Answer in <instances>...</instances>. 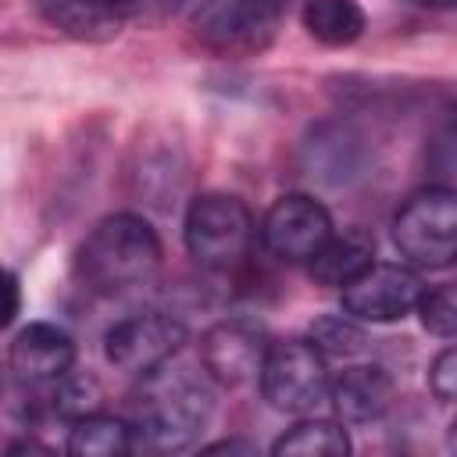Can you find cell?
Returning <instances> with one entry per match:
<instances>
[{
    "label": "cell",
    "instance_id": "5",
    "mask_svg": "<svg viewBox=\"0 0 457 457\" xmlns=\"http://www.w3.org/2000/svg\"><path fill=\"white\" fill-rule=\"evenodd\" d=\"M286 0H200L193 11V36L218 57L264 54L282 25Z\"/></svg>",
    "mask_w": 457,
    "mask_h": 457
},
{
    "label": "cell",
    "instance_id": "1",
    "mask_svg": "<svg viewBox=\"0 0 457 457\" xmlns=\"http://www.w3.org/2000/svg\"><path fill=\"white\" fill-rule=\"evenodd\" d=\"M207 378H211L207 371L196 375L193 368H168V364L143 375V386L132 396L136 446L161 453L193 446L214 407Z\"/></svg>",
    "mask_w": 457,
    "mask_h": 457
},
{
    "label": "cell",
    "instance_id": "10",
    "mask_svg": "<svg viewBox=\"0 0 457 457\" xmlns=\"http://www.w3.org/2000/svg\"><path fill=\"white\" fill-rule=\"evenodd\" d=\"M339 293H343V311L346 314H353L357 321L386 325V321H400L411 311H418L425 282L411 264L375 261L368 271H361Z\"/></svg>",
    "mask_w": 457,
    "mask_h": 457
},
{
    "label": "cell",
    "instance_id": "15",
    "mask_svg": "<svg viewBox=\"0 0 457 457\" xmlns=\"http://www.w3.org/2000/svg\"><path fill=\"white\" fill-rule=\"evenodd\" d=\"M371 264H375V236L368 228H343L332 232L325 246L307 261V275L321 289H343Z\"/></svg>",
    "mask_w": 457,
    "mask_h": 457
},
{
    "label": "cell",
    "instance_id": "12",
    "mask_svg": "<svg viewBox=\"0 0 457 457\" xmlns=\"http://www.w3.org/2000/svg\"><path fill=\"white\" fill-rule=\"evenodd\" d=\"M303 168L325 186H350L368 168V146L346 121H321L303 143Z\"/></svg>",
    "mask_w": 457,
    "mask_h": 457
},
{
    "label": "cell",
    "instance_id": "22",
    "mask_svg": "<svg viewBox=\"0 0 457 457\" xmlns=\"http://www.w3.org/2000/svg\"><path fill=\"white\" fill-rule=\"evenodd\" d=\"M428 168L436 175H457V111L428 139Z\"/></svg>",
    "mask_w": 457,
    "mask_h": 457
},
{
    "label": "cell",
    "instance_id": "7",
    "mask_svg": "<svg viewBox=\"0 0 457 457\" xmlns=\"http://www.w3.org/2000/svg\"><path fill=\"white\" fill-rule=\"evenodd\" d=\"M186 346V325L161 311H143L132 318H121L104 336V357L125 375H150L161 364H168Z\"/></svg>",
    "mask_w": 457,
    "mask_h": 457
},
{
    "label": "cell",
    "instance_id": "21",
    "mask_svg": "<svg viewBox=\"0 0 457 457\" xmlns=\"http://www.w3.org/2000/svg\"><path fill=\"white\" fill-rule=\"evenodd\" d=\"M418 318H421L425 332H432L439 339H457V282L425 289L418 300Z\"/></svg>",
    "mask_w": 457,
    "mask_h": 457
},
{
    "label": "cell",
    "instance_id": "16",
    "mask_svg": "<svg viewBox=\"0 0 457 457\" xmlns=\"http://www.w3.org/2000/svg\"><path fill=\"white\" fill-rule=\"evenodd\" d=\"M136 446V428L125 418L93 411L71 421L68 428V453L75 457H121Z\"/></svg>",
    "mask_w": 457,
    "mask_h": 457
},
{
    "label": "cell",
    "instance_id": "20",
    "mask_svg": "<svg viewBox=\"0 0 457 457\" xmlns=\"http://www.w3.org/2000/svg\"><path fill=\"white\" fill-rule=\"evenodd\" d=\"M311 343L325 357H357L368 346V336L353 314H321L311 321Z\"/></svg>",
    "mask_w": 457,
    "mask_h": 457
},
{
    "label": "cell",
    "instance_id": "6",
    "mask_svg": "<svg viewBox=\"0 0 457 457\" xmlns=\"http://www.w3.org/2000/svg\"><path fill=\"white\" fill-rule=\"evenodd\" d=\"M261 393L282 414L318 411L332 393L325 353L311 339L271 343V350L264 357V368H261Z\"/></svg>",
    "mask_w": 457,
    "mask_h": 457
},
{
    "label": "cell",
    "instance_id": "9",
    "mask_svg": "<svg viewBox=\"0 0 457 457\" xmlns=\"http://www.w3.org/2000/svg\"><path fill=\"white\" fill-rule=\"evenodd\" d=\"M332 236V218L321 200L307 193L278 196L261 218V243L286 264H307Z\"/></svg>",
    "mask_w": 457,
    "mask_h": 457
},
{
    "label": "cell",
    "instance_id": "25",
    "mask_svg": "<svg viewBox=\"0 0 457 457\" xmlns=\"http://www.w3.org/2000/svg\"><path fill=\"white\" fill-rule=\"evenodd\" d=\"M421 7H432V11H443V7H457V0H418Z\"/></svg>",
    "mask_w": 457,
    "mask_h": 457
},
{
    "label": "cell",
    "instance_id": "11",
    "mask_svg": "<svg viewBox=\"0 0 457 457\" xmlns=\"http://www.w3.org/2000/svg\"><path fill=\"white\" fill-rule=\"evenodd\" d=\"M75 364V339L54 321H29L14 332L7 350V368L21 386H46L71 371Z\"/></svg>",
    "mask_w": 457,
    "mask_h": 457
},
{
    "label": "cell",
    "instance_id": "17",
    "mask_svg": "<svg viewBox=\"0 0 457 457\" xmlns=\"http://www.w3.org/2000/svg\"><path fill=\"white\" fill-rule=\"evenodd\" d=\"M300 21L311 39L321 46H350L364 36V11L357 0H307L300 11Z\"/></svg>",
    "mask_w": 457,
    "mask_h": 457
},
{
    "label": "cell",
    "instance_id": "23",
    "mask_svg": "<svg viewBox=\"0 0 457 457\" xmlns=\"http://www.w3.org/2000/svg\"><path fill=\"white\" fill-rule=\"evenodd\" d=\"M428 389L443 403H457V346H446L436 353L428 368Z\"/></svg>",
    "mask_w": 457,
    "mask_h": 457
},
{
    "label": "cell",
    "instance_id": "26",
    "mask_svg": "<svg viewBox=\"0 0 457 457\" xmlns=\"http://www.w3.org/2000/svg\"><path fill=\"white\" fill-rule=\"evenodd\" d=\"M450 446L457 450V421H453V428H450Z\"/></svg>",
    "mask_w": 457,
    "mask_h": 457
},
{
    "label": "cell",
    "instance_id": "14",
    "mask_svg": "<svg viewBox=\"0 0 457 457\" xmlns=\"http://www.w3.org/2000/svg\"><path fill=\"white\" fill-rule=\"evenodd\" d=\"M328 403L339 421H350V425L375 421L393 403V378L382 364H353L339 378H332Z\"/></svg>",
    "mask_w": 457,
    "mask_h": 457
},
{
    "label": "cell",
    "instance_id": "8",
    "mask_svg": "<svg viewBox=\"0 0 457 457\" xmlns=\"http://www.w3.org/2000/svg\"><path fill=\"white\" fill-rule=\"evenodd\" d=\"M271 336L257 318H221L200 336V368L211 382L236 389L261 378Z\"/></svg>",
    "mask_w": 457,
    "mask_h": 457
},
{
    "label": "cell",
    "instance_id": "3",
    "mask_svg": "<svg viewBox=\"0 0 457 457\" xmlns=\"http://www.w3.org/2000/svg\"><path fill=\"white\" fill-rule=\"evenodd\" d=\"M393 243L411 268H450L457 264V189L432 182L403 200L393 218Z\"/></svg>",
    "mask_w": 457,
    "mask_h": 457
},
{
    "label": "cell",
    "instance_id": "24",
    "mask_svg": "<svg viewBox=\"0 0 457 457\" xmlns=\"http://www.w3.org/2000/svg\"><path fill=\"white\" fill-rule=\"evenodd\" d=\"M21 311V286H18V275L7 271V311H4V325H11Z\"/></svg>",
    "mask_w": 457,
    "mask_h": 457
},
{
    "label": "cell",
    "instance_id": "18",
    "mask_svg": "<svg viewBox=\"0 0 457 457\" xmlns=\"http://www.w3.org/2000/svg\"><path fill=\"white\" fill-rule=\"evenodd\" d=\"M278 457H343L350 453V436L343 421L332 418H303L289 432H282L271 446Z\"/></svg>",
    "mask_w": 457,
    "mask_h": 457
},
{
    "label": "cell",
    "instance_id": "19",
    "mask_svg": "<svg viewBox=\"0 0 457 457\" xmlns=\"http://www.w3.org/2000/svg\"><path fill=\"white\" fill-rule=\"evenodd\" d=\"M43 389H46V393H43L39 400L29 403V414L46 411V414H54V418L79 421L82 414L100 411V400H104L100 382H96L93 375H75V371H64L61 378L46 382Z\"/></svg>",
    "mask_w": 457,
    "mask_h": 457
},
{
    "label": "cell",
    "instance_id": "2",
    "mask_svg": "<svg viewBox=\"0 0 457 457\" xmlns=\"http://www.w3.org/2000/svg\"><path fill=\"white\" fill-rule=\"evenodd\" d=\"M161 236L157 228L132 214L118 211L93 225V232L75 250V275L86 289L114 296L132 286H143L161 268Z\"/></svg>",
    "mask_w": 457,
    "mask_h": 457
},
{
    "label": "cell",
    "instance_id": "13",
    "mask_svg": "<svg viewBox=\"0 0 457 457\" xmlns=\"http://www.w3.org/2000/svg\"><path fill=\"white\" fill-rule=\"evenodd\" d=\"M46 25L79 43H107L136 21L139 0H32Z\"/></svg>",
    "mask_w": 457,
    "mask_h": 457
},
{
    "label": "cell",
    "instance_id": "4",
    "mask_svg": "<svg viewBox=\"0 0 457 457\" xmlns=\"http://www.w3.org/2000/svg\"><path fill=\"white\" fill-rule=\"evenodd\" d=\"M253 214L232 193H200L186 207L182 239L189 257L207 271L236 268L253 243Z\"/></svg>",
    "mask_w": 457,
    "mask_h": 457
}]
</instances>
